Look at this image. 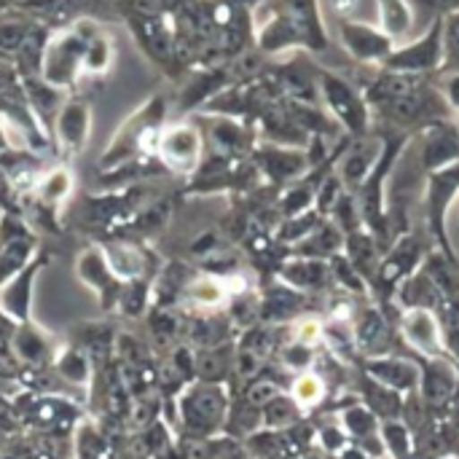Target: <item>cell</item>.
<instances>
[{"label":"cell","instance_id":"obj_7","mask_svg":"<svg viewBox=\"0 0 459 459\" xmlns=\"http://www.w3.org/2000/svg\"><path fill=\"white\" fill-rule=\"evenodd\" d=\"M459 199V161L446 164L425 175V231L430 234L436 250L449 261H457L452 237H449V212Z\"/></svg>","mask_w":459,"mask_h":459},{"label":"cell","instance_id":"obj_39","mask_svg":"<svg viewBox=\"0 0 459 459\" xmlns=\"http://www.w3.org/2000/svg\"><path fill=\"white\" fill-rule=\"evenodd\" d=\"M290 339L299 342V344H307V347H315L317 350L323 344V320L320 317H312V315H301L299 320H293Z\"/></svg>","mask_w":459,"mask_h":459},{"label":"cell","instance_id":"obj_44","mask_svg":"<svg viewBox=\"0 0 459 459\" xmlns=\"http://www.w3.org/2000/svg\"><path fill=\"white\" fill-rule=\"evenodd\" d=\"M331 8H333L336 19H350L352 11L358 8V0H331Z\"/></svg>","mask_w":459,"mask_h":459},{"label":"cell","instance_id":"obj_24","mask_svg":"<svg viewBox=\"0 0 459 459\" xmlns=\"http://www.w3.org/2000/svg\"><path fill=\"white\" fill-rule=\"evenodd\" d=\"M342 253L350 258V264L358 269V274L368 282V290H371V282L377 277L379 261L385 255V247L379 245V239L366 226H360L358 231L344 237V250Z\"/></svg>","mask_w":459,"mask_h":459},{"label":"cell","instance_id":"obj_9","mask_svg":"<svg viewBox=\"0 0 459 459\" xmlns=\"http://www.w3.org/2000/svg\"><path fill=\"white\" fill-rule=\"evenodd\" d=\"M352 339H355L358 358H382V355H393L403 350L395 320L374 299H363L355 304Z\"/></svg>","mask_w":459,"mask_h":459},{"label":"cell","instance_id":"obj_10","mask_svg":"<svg viewBox=\"0 0 459 459\" xmlns=\"http://www.w3.org/2000/svg\"><path fill=\"white\" fill-rule=\"evenodd\" d=\"M441 65H444V19H433L420 38L395 46L393 54L379 67L393 73L438 75Z\"/></svg>","mask_w":459,"mask_h":459},{"label":"cell","instance_id":"obj_19","mask_svg":"<svg viewBox=\"0 0 459 459\" xmlns=\"http://www.w3.org/2000/svg\"><path fill=\"white\" fill-rule=\"evenodd\" d=\"M379 153H382V137L374 129L363 137H350V145H347V151L339 161V172H336L350 194H355L360 188V183L368 178Z\"/></svg>","mask_w":459,"mask_h":459},{"label":"cell","instance_id":"obj_28","mask_svg":"<svg viewBox=\"0 0 459 459\" xmlns=\"http://www.w3.org/2000/svg\"><path fill=\"white\" fill-rule=\"evenodd\" d=\"M288 393H290V398L301 406L304 414L320 411V409L328 403V398H331L328 385L323 382V377H320L315 368H307V371L296 374V377L290 379V385H288Z\"/></svg>","mask_w":459,"mask_h":459},{"label":"cell","instance_id":"obj_36","mask_svg":"<svg viewBox=\"0 0 459 459\" xmlns=\"http://www.w3.org/2000/svg\"><path fill=\"white\" fill-rule=\"evenodd\" d=\"M315 441L320 444L323 455H328V457L344 452V449L352 444L350 436H347V430L342 428V422H339V425H336V422H323V425H317V428H315Z\"/></svg>","mask_w":459,"mask_h":459},{"label":"cell","instance_id":"obj_22","mask_svg":"<svg viewBox=\"0 0 459 459\" xmlns=\"http://www.w3.org/2000/svg\"><path fill=\"white\" fill-rule=\"evenodd\" d=\"M352 393L358 395L360 403H366L377 417L379 422H387V420H401V411H403V393L377 382L374 377H368L366 371H360L355 366V374H352Z\"/></svg>","mask_w":459,"mask_h":459},{"label":"cell","instance_id":"obj_40","mask_svg":"<svg viewBox=\"0 0 459 459\" xmlns=\"http://www.w3.org/2000/svg\"><path fill=\"white\" fill-rule=\"evenodd\" d=\"M411 5L417 13H422L428 19V24L433 19H444V16L459 11V0H411Z\"/></svg>","mask_w":459,"mask_h":459},{"label":"cell","instance_id":"obj_6","mask_svg":"<svg viewBox=\"0 0 459 459\" xmlns=\"http://www.w3.org/2000/svg\"><path fill=\"white\" fill-rule=\"evenodd\" d=\"M317 86H320V100L325 105V113L339 124V129L344 134L363 137L371 132V126H374L371 108H368L358 81L320 67L317 70Z\"/></svg>","mask_w":459,"mask_h":459},{"label":"cell","instance_id":"obj_33","mask_svg":"<svg viewBox=\"0 0 459 459\" xmlns=\"http://www.w3.org/2000/svg\"><path fill=\"white\" fill-rule=\"evenodd\" d=\"M379 433H382V441H385V449L390 459H411L414 457V436L411 430L406 428L403 420H387L379 425Z\"/></svg>","mask_w":459,"mask_h":459},{"label":"cell","instance_id":"obj_5","mask_svg":"<svg viewBox=\"0 0 459 459\" xmlns=\"http://www.w3.org/2000/svg\"><path fill=\"white\" fill-rule=\"evenodd\" d=\"M100 27L83 16V19L73 22L70 27L48 35L43 59H40V78L56 89L73 86L78 81V75L83 73V51H86L89 38Z\"/></svg>","mask_w":459,"mask_h":459},{"label":"cell","instance_id":"obj_45","mask_svg":"<svg viewBox=\"0 0 459 459\" xmlns=\"http://www.w3.org/2000/svg\"><path fill=\"white\" fill-rule=\"evenodd\" d=\"M444 420H449L459 430V385L457 390H455V395H452V401H449V409H446V417Z\"/></svg>","mask_w":459,"mask_h":459},{"label":"cell","instance_id":"obj_17","mask_svg":"<svg viewBox=\"0 0 459 459\" xmlns=\"http://www.w3.org/2000/svg\"><path fill=\"white\" fill-rule=\"evenodd\" d=\"M417 137H420V164L425 175L459 161V132L455 118L436 121L425 126Z\"/></svg>","mask_w":459,"mask_h":459},{"label":"cell","instance_id":"obj_31","mask_svg":"<svg viewBox=\"0 0 459 459\" xmlns=\"http://www.w3.org/2000/svg\"><path fill=\"white\" fill-rule=\"evenodd\" d=\"M261 417L264 425L269 430H288L290 425L301 422L307 414L301 411V406L290 398V393H277L269 403L261 406Z\"/></svg>","mask_w":459,"mask_h":459},{"label":"cell","instance_id":"obj_4","mask_svg":"<svg viewBox=\"0 0 459 459\" xmlns=\"http://www.w3.org/2000/svg\"><path fill=\"white\" fill-rule=\"evenodd\" d=\"M433 247H436V245H433L430 234H428V231L422 234V231H417V229H411V226H406V229L387 245V250H385V255H382V261H379L377 277H374V282H371V299H374L393 320H398V312H401V309L395 307V290H398V285L425 264V258H428V253H430Z\"/></svg>","mask_w":459,"mask_h":459},{"label":"cell","instance_id":"obj_23","mask_svg":"<svg viewBox=\"0 0 459 459\" xmlns=\"http://www.w3.org/2000/svg\"><path fill=\"white\" fill-rule=\"evenodd\" d=\"M441 301H444V290L425 266H420L414 274H409L395 290V307L398 309H430V312H438Z\"/></svg>","mask_w":459,"mask_h":459},{"label":"cell","instance_id":"obj_48","mask_svg":"<svg viewBox=\"0 0 459 459\" xmlns=\"http://www.w3.org/2000/svg\"><path fill=\"white\" fill-rule=\"evenodd\" d=\"M436 459H459V455H441V457Z\"/></svg>","mask_w":459,"mask_h":459},{"label":"cell","instance_id":"obj_37","mask_svg":"<svg viewBox=\"0 0 459 459\" xmlns=\"http://www.w3.org/2000/svg\"><path fill=\"white\" fill-rule=\"evenodd\" d=\"M459 70V11L444 16V65L441 73Z\"/></svg>","mask_w":459,"mask_h":459},{"label":"cell","instance_id":"obj_49","mask_svg":"<svg viewBox=\"0 0 459 459\" xmlns=\"http://www.w3.org/2000/svg\"><path fill=\"white\" fill-rule=\"evenodd\" d=\"M455 126H457V132H459V113H455Z\"/></svg>","mask_w":459,"mask_h":459},{"label":"cell","instance_id":"obj_41","mask_svg":"<svg viewBox=\"0 0 459 459\" xmlns=\"http://www.w3.org/2000/svg\"><path fill=\"white\" fill-rule=\"evenodd\" d=\"M81 459H113V452L94 430H81Z\"/></svg>","mask_w":459,"mask_h":459},{"label":"cell","instance_id":"obj_34","mask_svg":"<svg viewBox=\"0 0 459 459\" xmlns=\"http://www.w3.org/2000/svg\"><path fill=\"white\" fill-rule=\"evenodd\" d=\"M113 65V40L102 30H97L83 51V73L89 75H102Z\"/></svg>","mask_w":459,"mask_h":459},{"label":"cell","instance_id":"obj_26","mask_svg":"<svg viewBox=\"0 0 459 459\" xmlns=\"http://www.w3.org/2000/svg\"><path fill=\"white\" fill-rule=\"evenodd\" d=\"M342 250H344V231L331 218H325L320 223V229H315L307 239H301L299 245L290 247V255H307V258L328 261L331 255H336Z\"/></svg>","mask_w":459,"mask_h":459},{"label":"cell","instance_id":"obj_12","mask_svg":"<svg viewBox=\"0 0 459 459\" xmlns=\"http://www.w3.org/2000/svg\"><path fill=\"white\" fill-rule=\"evenodd\" d=\"M339 40L344 51L358 65H366V67H379L398 46L385 30H379V24H368L352 16L339 19Z\"/></svg>","mask_w":459,"mask_h":459},{"label":"cell","instance_id":"obj_30","mask_svg":"<svg viewBox=\"0 0 459 459\" xmlns=\"http://www.w3.org/2000/svg\"><path fill=\"white\" fill-rule=\"evenodd\" d=\"M339 420H342V428L347 430V436H350L352 444H358V441L379 433V425H382L379 417L366 403H360L358 398L339 411Z\"/></svg>","mask_w":459,"mask_h":459},{"label":"cell","instance_id":"obj_29","mask_svg":"<svg viewBox=\"0 0 459 459\" xmlns=\"http://www.w3.org/2000/svg\"><path fill=\"white\" fill-rule=\"evenodd\" d=\"M436 315L441 323L444 350L455 363H459V285H452L444 290V301Z\"/></svg>","mask_w":459,"mask_h":459},{"label":"cell","instance_id":"obj_14","mask_svg":"<svg viewBox=\"0 0 459 459\" xmlns=\"http://www.w3.org/2000/svg\"><path fill=\"white\" fill-rule=\"evenodd\" d=\"M229 414V398L221 385H202L191 390L183 401V417L188 430L196 436H212L221 430Z\"/></svg>","mask_w":459,"mask_h":459},{"label":"cell","instance_id":"obj_20","mask_svg":"<svg viewBox=\"0 0 459 459\" xmlns=\"http://www.w3.org/2000/svg\"><path fill=\"white\" fill-rule=\"evenodd\" d=\"M277 280L301 290V293H328L333 290L331 266L323 258H307V255H288L285 264L277 272Z\"/></svg>","mask_w":459,"mask_h":459},{"label":"cell","instance_id":"obj_2","mask_svg":"<svg viewBox=\"0 0 459 459\" xmlns=\"http://www.w3.org/2000/svg\"><path fill=\"white\" fill-rule=\"evenodd\" d=\"M382 137V153L374 164V169L368 172V178L360 183V188L352 194L363 218V226L379 239V245L387 250V245L401 234L395 231L393 215H390V204H387V183L390 175L398 164V159L403 156V151L409 148V143L414 140V134L406 132H393V129H374Z\"/></svg>","mask_w":459,"mask_h":459},{"label":"cell","instance_id":"obj_38","mask_svg":"<svg viewBox=\"0 0 459 459\" xmlns=\"http://www.w3.org/2000/svg\"><path fill=\"white\" fill-rule=\"evenodd\" d=\"M32 22H24V19H8V22H0V54H16L19 46L24 43L27 32H30Z\"/></svg>","mask_w":459,"mask_h":459},{"label":"cell","instance_id":"obj_13","mask_svg":"<svg viewBox=\"0 0 459 459\" xmlns=\"http://www.w3.org/2000/svg\"><path fill=\"white\" fill-rule=\"evenodd\" d=\"M398 336H401V352L403 355H422V358H436L446 355L444 350V336H441V323L438 315L430 309H401L395 320Z\"/></svg>","mask_w":459,"mask_h":459},{"label":"cell","instance_id":"obj_8","mask_svg":"<svg viewBox=\"0 0 459 459\" xmlns=\"http://www.w3.org/2000/svg\"><path fill=\"white\" fill-rule=\"evenodd\" d=\"M124 19L132 27L140 48L161 67H169L180 54H178V43H175V22L169 13L153 11L140 5L137 0L126 3L124 8Z\"/></svg>","mask_w":459,"mask_h":459},{"label":"cell","instance_id":"obj_25","mask_svg":"<svg viewBox=\"0 0 459 459\" xmlns=\"http://www.w3.org/2000/svg\"><path fill=\"white\" fill-rule=\"evenodd\" d=\"M89 118H91V110H89V105L83 100L62 102V108L56 110V134H59V143L67 151H78L86 143Z\"/></svg>","mask_w":459,"mask_h":459},{"label":"cell","instance_id":"obj_1","mask_svg":"<svg viewBox=\"0 0 459 459\" xmlns=\"http://www.w3.org/2000/svg\"><path fill=\"white\" fill-rule=\"evenodd\" d=\"M253 24V43L261 54H282L296 48L323 54L331 46L320 0H264Z\"/></svg>","mask_w":459,"mask_h":459},{"label":"cell","instance_id":"obj_35","mask_svg":"<svg viewBox=\"0 0 459 459\" xmlns=\"http://www.w3.org/2000/svg\"><path fill=\"white\" fill-rule=\"evenodd\" d=\"M342 231H344V237L347 234H352V231H358L360 226H363V218H360V210H358V202H355V196L350 194V191H344L342 196H339V202L333 204V210H331V215H328Z\"/></svg>","mask_w":459,"mask_h":459},{"label":"cell","instance_id":"obj_16","mask_svg":"<svg viewBox=\"0 0 459 459\" xmlns=\"http://www.w3.org/2000/svg\"><path fill=\"white\" fill-rule=\"evenodd\" d=\"M355 366L360 371H366L368 377H374L377 382L409 395L420 387V366L411 355L403 352H393V355H382V358H358Z\"/></svg>","mask_w":459,"mask_h":459},{"label":"cell","instance_id":"obj_3","mask_svg":"<svg viewBox=\"0 0 459 459\" xmlns=\"http://www.w3.org/2000/svg\"><path fill=\"white\" fill-rule=\"evenodd\" d=\"M371 118H374L371 129H393V132H406L417 137L425 126L455 118V113L441 94L438 75H428L403 97L374 108Z\"/></svg>","mask_w":459,"mask_h":459},{"label":"cell","instance_id":"obj_11","mask_svg":"<svg viewBox=\"0 0 459 459\" xmlns=\"http://www.w3.org/2000/svg\"><path fill=\"white\" fill-rule=\"evenodd\" d=\"M417 366H420V398L425 401V406L444 420L449 401L455 395L459 385V363H455L449 355H436V358H422L414 355Z\"/></svg>","mask_w":459,"mask_h":459},{"label":"cell","instance_id":"obj_43","mask_svg":"<svg viewBox=\"0 0 459 459\" xmlns=\"http://www.w3.org/2000/svg\"><path fill=\"white\" fill-rule=\"evenodd\" d=\"M438 86H441V94H444L446 105L452 108V113H459V70L438 73Z\"/></svg>","mask_w":459,"mask_h":459},{"label":"cell","instance_id":"obj_42","mask_svg":"<svg viewBox=\"0 0 459 459\" xmlns=\"http://www.w3.org/2000/svg\"><path fill=\"white\" fill-rule=\"evenodd\" d=\"M70 191V175L65 169H56L46 178V183H40V196L48 202H59L65 194Z\"/></svg>","mask_w":459,"mask_h":459},{"label":"cell","instance_id":"obj_18","mask_svg":"<svg viewBox=\"0 0 459 459\" xmlns=\"http://www.w3.org/2000/svg\"><path fill=\"white\" fill-rule=\"evenodd\" d=\"M199 151H202V137L191 124H175L159 134L156 153L175 172L183 175L194 172V167L199 164Z\"/></svg>","mask_w":459,"mask_h":459},{"label":"cell","instance_id":"obj_27","mask_svg":"<svg viewBox=\"0 0 459 459\" xmlns=\"http://www.w3.org/2000/svg\"><path fill=\"white\" fill-rule=\"evenodd\" d=\"M377 3V16H379V30H385L395 43L403 40L414 24H417V11L411 0H374Z\"/></svg>","mask_w":459,"mask_h":459},{"label":"cell","instance_id":"obj_32","mask_svg":"<svg viewBox=\"0 0 459 459\" xmlns=\"http://www.w3.org/2000/svg\"><path fill=\"white\" fill-rule=\"evenodd\" d=\"M331 266V277H333V288H339L342 293L352 296V299H371L368 282L358 274V269L350 264V258L344 253H336L328 258Z\"/></svg>","mask_w":459,"mask_h":459},{"label":"cell","instance_id":"obj_47","mask_svg":"<svg viewBox=\"0 0 459 459\" xmlns=\"http://www.w3.org/2000/svg\"><path fill=\"white\" fill-rule=\"evenodd\" d=\"M229 3H234V5H242V8H250V11H253V8H258L264 0H229Z\"/></svg>","mask_w":459,"mask_h":459},{"label":"cell","instance_id":"obj_15","mask_svg":"<svg viewBox=\"0 0 459 459\" xmlns=\"http://www.w3.org/2000/svg\"><path fill=\"white\" fill-rule=\"evenodd\" d=\"M253 156H255L258 172L269 178L274 188H285L288 183L299 180L309 169V156L304 148L266 143V145H258Z\"/></svg>","mask_w":459,"mask_h":459},{"label":"cell","instance_id":"obj_46","mask_svg":"<svg viewBox=\"0 0 459 459\" xmlns=\"http://www.w3.org/2000/svg\"><path fill=\"white\" fill-rule=\"evenodd\" d=\"M30 0H0V11H11V8H24Z\"/></svg>","mask_w":459,"mask_h":459},{"label":"cell","instance_id":"obj_21","mask_svg":"<svg viewBox=\"0 0 459 459\" xmlns=\"http://www.w3.org/2000/svg\"><path fill=\"white\" fill-rule=\"evenodd\" d=\"M309 304H312L309 293H301L277 280L261 296V320H266L269 325H285V323H293L301 315H307Z\"/></svg>","mask_w":459,"mask_h":459}]
</instances>
